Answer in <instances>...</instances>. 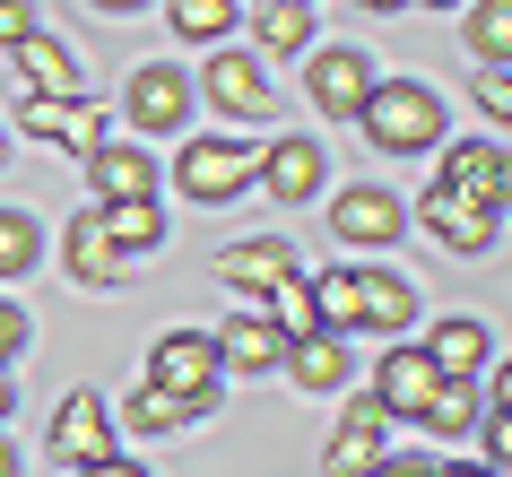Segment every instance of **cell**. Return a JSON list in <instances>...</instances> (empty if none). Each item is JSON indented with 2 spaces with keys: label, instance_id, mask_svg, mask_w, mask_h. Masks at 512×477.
Instances as JSON below:
<instances>
[{
  "label": "cell",
  "instance_id": "1",
  "mask_svg": "<svg viewBox=\"0 0 512 477\" xmlns=\"http://www.w3.org/2000/svg\"><path fill=\"white\" fill-rule=\"evenodd\" d=\"M356 122H365V139H374L382 157H426V148H443V96L426 79H374V96L356 105Z\"/></svg>",
  "mask_w": 512,
  "mask_h": 477
},
{
  "label": "cell",
  "instance_id": "2",
  "mask_svg": "<svg viewBox=\"0 0 512 477\" xmlns=\"http://www.w3.org/2000/svg\"><path fill=\"white\" fill-rule=\"evenodd\" d=\"M148 382H165L174 399H191V417H217V391H226V365H217L209 330H165L148 347Z\"/></svg>",
  "mask_w": 512,
  "mask_h": 477
},
{
  "label": "cell",
  "instance_id": "3",
  "mask_svg": "<svg viewBox=\"0 0 512 477\" xmlns=\"http://www.w3.org/2000/svg\"><path fill=\"white\" fill-rule=\"evenodd\" d=\"M252 157H261V148H243V139H183V157H174V191L200 200V209H226V200L252 183Z\"/></svg>",
  "mask_w": 512,
  "mask_h": 477
},
{
  "label": "cell",
  "instance_id": "4",
  "mask_svg": "<svg viewBox=\"0 0 512 477\" xmlns=\"http://www.w3.org/2000/svg\"><path fill=\"white\" fill-rule=\"evenodd\" d=\"M191 70H174V61H139L131 87H122V113H131V131L139 139H174L191 122Z\"/></svg>",
  "mask_w": 512,
  "mask_h": 477
},
{
  "label": "cell",
  "instance_id": "5",
  "mask_svg": "<svg viewBox=\"0 0 512 477\" xmlns=\"http://www.w3.org/2000/svg\"><path fill=\"white\" fill-rule=\"evenodd\" d=\"M200 87H209V105L235 113V122H270V113H278V79H270V61H261V53H209Z\"/></svg>",
  "mask_w": 512,
  "mask_h": 477
},
{
  "label": "cell",
  "instance_id": "6",
  "mask_svg": "<svg viewBox=\"0 0 512 477\" xmlns=\"http://www.w3.org/2000/svg\"><path fill=\"white\" fill-rule=\"evenodd\" d=\"M374 53H356V44H322L313 53V70H304V87H313V105L330 113V122H356V105L374 96Z\"/></svg>",
  "mask_w": 512,
  "mask_h": 477
},
{
  "label": "cell",
  "instance_id": "7",
  "mask_svg": "<svg viewBox=\"0 0 512 477\" xmlns=\"http://www.w3.org/2000/svg\"><path fill=\"white\" fill-rule=\"evenodd\" d=\"M44 443H53L61 469H87V460H105V451H113V408H105L96 391H61L53 434H44Z\"/></svg>",
  "mask_w": 512,
  "mask_h": 477
},
{
  "label": "cell",
  "instance_id": "8",
  "mask_svg": "<svg viewBox=\"0 0 512 477\" xmlns=\"http://www.w3.org/2000/svg\"><path fill=\"white\" fill-rule=\"evenodd\" d=\"M252 183L270 191L278 209H304V200L322 191V139H287V131H278L270 148L252 157Z\"/></svg>",
  "mask_w": 512,
  "mask_h": 477
},
{
  "label": "cell",
  "instance_id": "9",
  "mask_svg": "<svg viewBox=\"0 0 512 477\" xmlns=\"http://www.w3.org/2000/svg\"><path fill=\"white\" fill-rule=\"evenodd\" d=\"M443 191L478 200V209H504V191H512L504 139H443Z\"/></svg>",
  "mask_w": 512,
  "mask_h": 477
},
{
  "label": "cell",
  "instance_id": "10",
  "mask_svg": "<svg viewBox=\"0 0 512 477\" xmlns=\"http://www.w3.org/2000/svg\"><path fill=\"white\" fill-rule=\"evenodd\" d=\"M417 226H426L434 243H452V252H495V235H504V209H478V200H460V191L434 183L426 200H417Z\"/></svg>",
  "mask_w": 512,
  "mask_h": 477
},
{
  "label": "cell",
  "instance_id": "11",
  "mask_svg": "<svg viewBox=\"0 0 512 477\" xmlns=\"http://www.w3.org/2000/svg\"><path fill=\"white\" fill-rule=\"evenodd\" d=\"M330 235H339V243H365V252H382V243H400V235H408V209L391 200V191H374V183H348L339 200H330Z\"/></svg>",
  "mask_w": 512,
  "mask_h": 477
},
{
  "label": "cell",
  "instance_id": "12",
  "mask_svg": "<svg viewBox=\"0 0 512 477\" xmlns=\"http://www.w3.org/2000/svg\"><path fill=\"white\" fill-rule=\"evenodd\" d=\"M209 278H226L235 295H270L278 278H296V243L287 235H243V243H226L209 261Z\"/></svg>",
  "mask_w": 512,
  "mask_h": 477
},
{
  "label": "cell",
  "instance_id": "13",
  "mask_svg": "<svg viewBox=\"0 0 512 477\" xmlns=\"http://www.w3.org/2000/svg\"><path fill=\"white\" fill-rule=\"evenodd\" d=\"M382 443H391V417H382V399L365 391V399H348L339 434L322 443V469H330V477H365V469L382 460Z\"/></svg>",
  "mask_w": 512,
  "mask_h": 477
},
{
  "label": "cell",
  "instance_id": "14",
  "mask_svg": "<svg viewBox=\"0 0 512 477\" xmlns=\"http://www.w3.org/2000/svg\"><path fill=\"white\" fill-rule=\"evenodd\" d=\"M87 183H96V209H113V200H157V165H148L139 139H96L87 148Z\"/></svg>",
  "mask_w": 512,
  "mask_h": 477
},
{
  "label": "cell",
  "instance_id": "15",
  "mask_svg": "<svg viewBox=\"0 0 512 477\" xmlns=\"http://www.w3.org/2000/svg\"><path fill=\"white\" fill-rule=\"evenodd\" d=\"M18 131H35V139H53V148H96L105 139V113H96V96H27L18 105Z\"/></svg>",
  "mask_w": 512,
  "mask_h": 477
},
{
  "label": "cell",
  "instance_id": "16",
  "mask_svg": "<svg viewBox=\"0 0 512 477\" xmlns=\"http://www.w3.org/2000/svg\"><path fill=\"white\" fill-rule=\"evenodd\" d=\"M9 61H18L27 96H87V70H79V53H70L61 35H44V27H35L27 44H9Z\"/></svg>",
  "mask_w": 512,
  "mask_h": 477
},
{
  "label": "cell",
  "instance_id": "17",
  "mask_svg": "<svg viewBox=\"0 0 512 477\" xmlns=\"http://www.w3.org/2000/svg\"><path fill=\"white\" fill-rule=\"evenodd\" d=\"M61 261H70L79 287H122V261H131V252L105 235V217H96V209H79V217H70V235H61Z\"/></svg>",
  "mask_w": 512,
  "mask_h": 477
},
{
  "label": "cell",
  "instance_id": "18",
  "mask_svg": "<svg viewBox=\"0 0 512 477\" xmlns=\"http://www.w3.org/2000/svg\"><path fill=\"white\" fill-rule=\"evenodd\" d=\"M417 321V278L408 269H356V330H408Z\"/></svg>",
  "mask_w": 512,
  "mask_h": 477
},
{
  "label": "cell",
  "instance_id": "19",
  "mask_svg": "<svg viewBox=\"0 0 512 477\" xmlns=\"http://www.w3.org/2000/svg\"><path fill=\"white\" fill-rule=\"evenodd\" d=\"M434 382H443V373L426 365V347H391V356H382V373H374V399H382V417L391 425H417V408H426L434 399Z\"/></svg>",
  "mask_w": 512,
  "mask_h": 477
},
{
  "label": "cell",
  "instance_id": "20",
  "mask_svg": "<svg viewBox=\"0 0 512 477\" xmlns=\"http://www.w3.org/2000/svg\"><path fill=\"white\" fill-rule=\"evenodd\" d=\"M209 339H217V365L226 373H278L287 365V339H278L261 313H235L226 330H209Z\"/></svg>",
  "mask_w": 512,
  "mask_h": 477
},
{
  "label": "cell",
  "instance_id": "21",
  "mask_svg": "<svg viewBox=\"0 0 512 477\" xmlns=\"http://www.w3.org/2000/svg\"><path fill=\"white\" fill-rule=\"evenodd\" d=\"M287 373H296V391H339L348 382V330H304V339H287Z\"/></svg>",
  "mask_w": 512,
  "mask_h": 477
},
{
  "label": "cell",
  "instance_id": "22",
  "mask_svg": "<svg viewBox=\"0 0 512 477\" xmlns=\"http://www.w3.org/2000/svg\"><path fill=\"white\" fill-rule=\"evenodd\" d=\"M486 356H495V330H486V321H434V339H426V365L434 373H469V382H478V365Z\"/></svg>",
  "mask_w": 512,
  "mask_h": 477
},
{
  "label": "cell",
  "instance_id": "23",
  "mask_svg": "<svg viewBox=\"0 0 512 477\" xmlns=\"http://www.w3.org/2000/svg\"><path fill=\"white\" fill-rule=\"evenodd\" d=\"M113 425H131V434H183V425H191V399H174L165 382H148V373H139Z\"/></svg>",
  "mask_w": 512,
  "mask_h": 477
},
{
  "label": "cell",
  "instance_id": "24",
  "mask_svg": "<svg viewBox=\"0 0 512 477\" xmlns=\"http://www.w3.org/2000/svg\"><path fill=\"white\" fill-rule=\"evenodd\" d=\"M252 35H261V61H278V53H304V44H313V0H261Z\"/></svg>",
  "mask_w": 512,
  "mask_h": 477
},
{
  "label": "cell",
  "instance_id": "25",
  "mask_svg": "<svg viewBox=\"0 0 512 477\" xmlns=\"http://www.w3.org/2000/svg\"><path fill=\"white\" fill-rule=\"evenodd\" d=\"M417 425H426V434H469V425H478V382H469V373H443L434 399L417 408Z\"/></svg>",
  "mask_w": 512,
  "mask_h": 477
},
{
  "label": "cell",
  "instance_id": "26",
  "mask_svg": "<svg viewBox=\"0 0 512 477\" xmlns=\"http://www.w3.org/2000/svg\"><path fill=\"white\" fill-rule=\"evenodd\" d=\"M261 304H270L261 321H270L278 339H304V330H322V304H313V278H304V269H296V278H278Z\"/></svg>",
  "mask_w": 512,
  "mask_h": 477
},
{
  "label": "cell",
  "instance_id": "27",
  "mask_svg": "<svg viewBox=\"0 0 512 477\" xmlns=\"http://www.w3.org/2000/svg\"><path fill=\"white\" fill-rule=\"evenodd\" d=\"M469 53L486 70H512V0H469Z\"/></svg>",
  "mask_w": 512,
  "mask_h": 477
},
{
  "label": "cell",
  "instance_id": "28",
  "mask_svg": "<svg viewBox=\"0 0 512 477\" xmlns=\"http://www.w3.org/2000/svg\"><path fill=\"white\" fill-rule=\"evenodd\" d=\"M96 217H105V235L122 243V252H157L165 243V209L157 200H113V209H96Z\"/></svg>",
  "mask_w": 512,
  "mask_h": 477
},
{
  "label": "cell",
  "instance_id": "29",
  "mask_svg": "<svg viewBox=\"0 0 512 477\" xmlns=\"http://www.w3.org/2000/svg\"><path fill=\"white\" fill-rule=\"evenodd\" d=\"M235 18H243L235 0H165V27L183 35V44H217Z\"/></svg>",
  "mask_w": 512,
  "mask_h": 477
},
{
  "label": "cell",
  "instance_id": "30",
  "mask_svg": "<svg viewBox=\"0 0 512 477\" xmlns=\"http://www.w3.org/2000/svg\"><path fill=\"white\" fill-rule=\"evenodd\" d=\"M35 252H44V235H35L27 209H0V278H27Z\"/></svg>",
  "mask_w": 512,
  "mask_h": 477
},
{
  "label": "cell",
  "instance_id": "31",
  "mask_svg": "<svg viewBox=\"0 0 512 477\" xmlns=\"http://www.w3.org/2000/svg\"><path fill=\"white\" fill-rule=\"evenodd\" d=\"M27 339H35L27 304H9V295H0V365H9V356H27Z\"/></svg>",
  "mask_w": 512,
  "mask_h": 477
},
{
  "label": "cell",
  "instance_id": "32",
  "mask_svg": "<svg viewBox=\"0 0 512 477\" xmlns=\"http://www.w3.org/2000/svg\"><path fill=\"white\" fill-rule=\"evenodd\" d=\"M478 105H486V122H495V131L512 122V79H504V70H478Z\"/></svg>",
  "mask_w": 512,
  "mask_h": 477
},
{
  "label": "cell",
  "instance_id": "33",
  "mask_svg": "<svg viewBox=\"0 0 512 477\" xmlns=\"http://www.w3.org/2000/svg\"><path fill=\"white\" fill-rule=\"evenodd\" d=\"M70 477H148L139 460H122V451H105V460H87V469H70Z\"/></svg>",
  "mask_w": 512,
  "mask_h": 477
},
{
  "label": "cell",
  "instance_id": "34",
  "mask_svg": "<svg viewBox=\"0 0 512 477\" xmlns=\"http://www.w3.org/2000/svg\"><path fill=\"white\" fill-rule=\"evenodd\" d=\"M365 477H434V460H374Z\"/></svg>",
  "mask_w": 512,
  "mask_h": 477
},
{
  "label": "cell",
  "instance_id": "35",
  "mask_svg": "<svg viewBox=\"0 0 512 477\" xmlns=\"http://www.w3.org/2000/svg\"><path fill=\"white\" fill-rule=\"evenodd\" d=\"M434 477H504L495 460H460V469H434Z\"/></svg>",
  "mask_w": 512,
  "mask_h": 477
},
{
  "label": "cell",
  "instance_id": "36",
  "mask_svg": "<svg viewBox=\"0 0 512 477\" xmlns=\"http://www.w3.org/2000/svg\"><path fill=\"white\" fill-rule=\"evenodd\" d=\"M87 9H105V18H131V9H148V0H87Z\"/></svg>",
  "mask_w": 512,
  "mask_h": 477
},
{
  "label": "cell",
  "instance_id": "37",
  "mask_svg": "<svg viewBox=\"0 0 512 477\" xmlns=\"http://www.w3.org/2000/svg\"><path fill=\"white\" fill-rule=\"evenodd\" d=\"M9 408H18V382H9V365H0V425H9Z\"/></svg>",
  "mask_w": 512,
  "mask_h": 477
},
{
  "label": "cell",
  "instance_id": "38",
  "mask_svg": "<svg viewBox=\"0 0 512 477\" xmlns=\"http://www.w3.org/2000/svg\"><path fill=\"white\" fill-rule=\"evenodd\" d=\"M0 477H18V451H9V434H0Z\"/></svg>",
  "mask_w": 512,
  "mask_h": 477
},
{
  "label": "cell",
  "instance_id": "39",
  "mask_svg": "<svg viewBox=\"0 0 512 477\" xmlns=\"http://www.w3.org/2000/svg\"><path fill=\"white\" fill-rule=\"evenodd\" d=\"M365 9H408V0H365Z\"/></svg>",
  "mask_w": 512,
  "mask_h": 477
},
{
  "label": "cell",
  "instance_id": "40",
  "mask_svg": "<svg viewBox=\"0 0 512 477\" xmlns=\"http://www.w3.org/2000/svg\"><path fill=\"white\" fill-rule=\"evenodd\" d=\"M0 157H9V139H0Z\"/></svg>",
  "mask_w": 512,
  "mask_h": 477
},
{
  "label": "cell",
  "instance_id": "41",
  "mask_svg": "<svg viewBox=\"0 0 512 477\" xmlns=\"http://www.w3.org/2000/svg\"><path fill=\"white\" fill-rule=\"evenodd\" d=\"M417 9H434V0H417Z\"/></svg>",
  "mask_w": 512,
  "mask_h": 477
}]
</instances>
